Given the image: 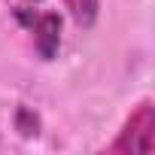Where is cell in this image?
Masks as SVG:
<instances>
[{
    "label": "cell",
    "instance_id": "cell-2",
    "mask_svg": "<svg viewBox=\"0 0 155 155\" xmlns=\"http://www.w3.org/2000/svg\"><path fill=\"white\" fill-rule=\"evenodd\" d=\"M58 31H61V21H58V15H52V12H46V15H40L37 18V46H40V52L49 58L52 52H55V46H58Z\"/></svg>",
    "mask_w": 155,
    "mask_h": 155
},
{
    "label": "cell",
    "instance_id": "cell-4",
    "mask_svg": "<svg viewBox=\"0 0 155 155\" xmlns=\"http://www.w3.org/2000/svg\"><path fill=\"white\" fill-rule=\"evenodd\" d=\"M28 3H37V0H28Z\"/></svg>",
    "mask_w": 155,
    "mask_h": 155
},
{
    "label": "cell",
    "instance_id": "cell-3",
    "mask_svg": "<svg viewBox=\"0 0 155 155\" xmlns=\"http://www.w3.org/2000/svg\"><path fill=\"white\" fill-rule=\"evenodd\" d=\"M64 6L79 28H91L101 12V0H64Z\"/></svg>",
    "mask_w": 155,
    "mask_h": 155
},
{
    "label": "cell",
    "instance_id": "cell-1",
    "mask_svg": "<svg viewBox=\"0 0 155 155\" xmlns=\"http://www.w3.org/2000/svg\"><path fill=\"white\" fill-rule=\"evenodd\" d=\"M152 128H155L152 104L143 101V104L131 113V119H128L125 131L119 134V140L113 143V149H116V152H149V149H152Z\"/></svg>",
    "mask_w": 155,
    "mask_h": 155
}]
</instances>
